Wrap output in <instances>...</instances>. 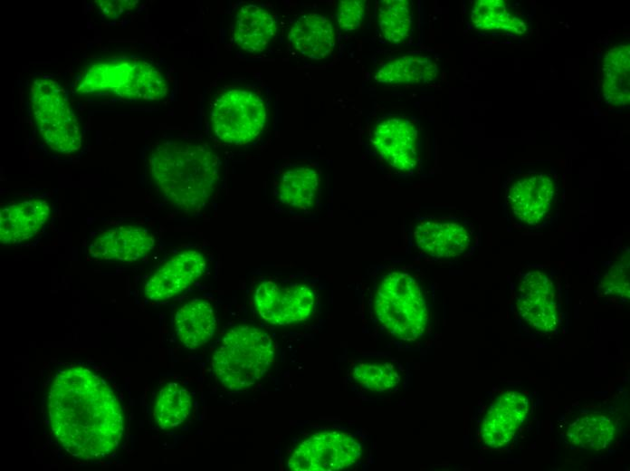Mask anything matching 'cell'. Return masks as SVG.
Wrapping results in <instances>:
<instances>
[{
  "mask_svg": "<svg viewBox=\"0 0 630 471\" xmlns=\"http://www.w3.org/2000/svg\"><path fill=\"white\" fill-rule=\"evenodd\" d=\"M619 430V418L607 409H585L571 417L564 435L571 446L588 450L610 447Z\"/></svg>",
  "mask_w": 630,
  "mask_h": 471,
  "instance_id": "obj_17",
  "label": "cell"
},
{
  "mask_svg": "<svg viewBox=\"0 0 630 471\" xmlns=\"http://www.w3.org/2000/svg\"><path fill=\"white\" fill-rule=\"evenodd\" d=\"M148 172L170 204L185 211H195L215 194L219 180V160L205 144L167 140L152 149Z\"/></svg>",
  "mask_w": 630,
  "mask_h": 471,
  "instance_id": "obj_2",
  "label": "cell"
},
{
  "mask_svg": "<svg viewBox=\"0 0 630 471\" xmlns=\"http://www.w3.org/2000/svg\"><path fill=\"white\" fill-rule=\"evenodd\" d=\"M192 407L190 393L177 382H169L159 390L154 408V418L162 429L182 424Z\"/></svg>",
  "mask_w": 630,
  "mask_h": 471,
  "instance_id": "obj_26",
  "label": "cell"
},
{
  "mask_svg": "<svg viewBox=\"0 0 630 471\" xmlns=\"http://www.w3.org/2000/svg\"><path fill=\"white\" fill-rule=\"evenodd\" d=\"M361 456L360 443L350 434L329 431L302 441L288 460L293 471H335L354 465Z\"/></svg>",
  "mask_w": 630,
  "mask_h": 471,
  "instance_id": "obj_9",
  "label": "cell"
},
{
  "mask_svg": "<svg viewBox=\"0 0 630 471\" xmlns=\"http://www.w3.org/2000/svg\"><path fill=\"white\" fill-rule=\"evenodd\" d=\"M352 376L364 389L377 392L388 390L400 381L398 371L389 362H358L353 367Z\"/></svg>",
  "mask_w": 630,
  "mask_h": 471,
  "instance_id": "obj_28",
  "label": "cell"
},
{
  "mask_svg": "<svg viewBox=\"0 0 630 471\" xmlns=\"http://www.w3.org/2000/svg\"><path fill=\"white\" fill-rule=\"evenodd\" d=\"M319 186L320 178L315 169L309 167L291 168L282 177L278 188L280 201L296 209H310L316 201Z\"/></svg>",
  "mask_w": 630,
  "mask_h": 471,
  "instance_id": "obj_25",
  "label": "cell"
},
{
  "mask_svg": "<svg viewBox=\"0 0 630 471\" xmlns=\"http://www.w3.org/2000/svg\"><path fill=\"white\" fill-rule=\"evenodd\" d=\"M75 91L81 95L110 94L128 100L157 101L167 96L168 85L153 64L138 59L94 62L79 77Z\"/></svg>",
  "mask_w": 630,
  "mask_h": 471,
  "instance_id": "obj_4",
  "label": "cell"
},
{
  "mask_svg": "<svg viewBox=\"0 0 630 471\" xmlns=\"http://www.w3.org/2000/svg\"><path fill=\"white\" fill-rule=\"evenodd\" d=\"M154 236L146 228L120 226L103 231L88 247L94 259L134 262L145 257L154 247Z\"/></svg>",
  "mask_w": 630,
  "mask_h": 471,
  "instance_id": "obj_15",
  "label": "cell"
},
{
  "mask_svg": "<svg viewBox=\"0 0 630 471\" xmlns=\"http://www.w3.org/2000/svg\"><path fill=\"white\" fill-rule=\"evenodd\" d=\"M365 14V1L343 0L338 5L336 19L340 29L354 31L360 26Z\"/></svg>",
  "mask_w": 630,
  "mask_h": 471,
  "instance_id": "obj_30",
  "label": "cell"
},
{
  "mask_svg": "<svg viewBox=\"0 0 630 471\" xmlns=\"http://www.w3.org/2000/svg\"><path fill=\"white\" fill-rule=\"evenodd\" d=\"M274 360L270 335L253 326L228 331L212 358L218 381L230 390H243L261 380Z\"/></svg>",
  "mask_w": 630,
  "mask_h": 471,
  "instance_id": "obj_3",
  "label": "cell"
},
{
  "mask_svg": "<svg viewBox=\"0 0 630 471\" xmlns=\"http://www.w3.org/2000/svg\"><path fill=\"white\" fill-rule=\"evenodd\" d=\"M210 119L213 130L219 139L243 145L261 133L266 120V110L257 94L233 89L217 97Z\"/></svg>",
  "mask_w": 630,
  "mask_h": 471,
  "instance_id": "obj_7",
  "label": "cell"
},
{
  "mask_svg": "<svg viewBox=\"0 0 630 471\" xmlns=\"http://www.w3.org/2000/svg\"><path fill=\"white\" fill-rule=\"evenodd\" d=\"M276 32L272 14L255 5H243L235 16L234 39L243 50L257 53L264 50Z\"/></svg>",
  "mask_w": 630,
  "mask_h": 471,
  "instance_id": "obj_22",
  "label": "cell"
},
{
  "mask_svg": "<svg viewBox=\"0 0 630 471\" xmlns=\"http://www.w3.org/2000/svg\"><path fill=\"white\" fill-rule=\"evenodd\" d=\"M515 303L520 319L530 330L539 334L557 330L561 315L559 292L548 272L536 269L521 274Z\"/></svg>",
  "mask_w": 630,
  "mask_h": 471,
  "instance_id": "obj_8",
  "label": "cell"
},
{
  "mask_svg": "<svg viewBox=\"0 0 630 471\" xmlns=\"http://www.w3.org/2000/svg\"><path fill=\"white\" fill-rule=\"evenodd\" d=\"M530 410V399L522 391L506 390L496 397L484 414L480 433L485 445L492 448L507 446L524 423Z\"/></svg>",
  "mask_w": 630,
  "mask_h": 471,
  "instance_id": "obj_13",
  "label": "cell"
},
{
  "mask_svg": "<svg viewBox=\"0 0 630 471\" xmlns=\"http://www.w3.org/2000/svg\"><path fill=\"white\" fill-rule=\"evenodd\" d=\"M289 39L298 53L311 60L327 57L335 46L331 23L317 14H307L298 18L290 31Z\"/></svg>",
  "mask_w": 630,
  "mask_h": 471,
  "instance_id": "obj_20",
  "label": "cell"
},
{
  "mask_svg": "<svg viewBox=\"0 0 630 471\" xmlns=\"http://www.w3.org/2000/svg\"><path fill=\"white\" fill-rule=\"evenodd\" d=\"M600 86L606 101L625 107L630 101V45L619 43L608 49L601 60Z\"/></svg>",
  "mask_w": 630,
  "mask_h": 471,
  "instance_id": "obj_19",
  "label": "cell"
},
{
  "mask_svg": "<svg viewBox=\"0 0 630 471\" xmlns=\"http://www.w3.org/2000/svg\"><path fill=\"white\" fill-rule=\"evenodd\" d=\"M415 242L422 252L434 258H452L463 255L471 245L472 232L454 219H426L414 231Z\"/></svg>",
  "mask_w": 630,
  "mask_h": 471,
  "instance_id": "obj_16",
  "label": "cell"
},
{
  "mask_svg": "<svg viewBox=\"0 0 630 471\" xmlns=\"http://www.w3.org/2000/svg\"><path fill=\"white\" fill-rule=\"evenodd\" d=\"M51 214L50 204L31 198L9 204L0 211V242L15 245L36 235Z\"/></svg>",
  "mask_w": 630,
  "mask_h": 471,
  "instance_id": "obj_18",
  "label": "cell"
},
{
  "mask_svg": "<svg viewBox=\"0 0 630 471\" xmlns=\"http://www.w3.org/2000/svg\"><path fill=\"white\" fill-rule=\"evenodd\" d=\"M100 13L109 18H117L122 14L130 11L138 4V1L134 0H99L95 2Z\"/></svg>",
  "mask_w": 630,
  "mask_h": 471,
  "instance_id": "obj_31",
  "label": "cell"
},
{
  "mask_svg": "<svg viewBox=\"0 0 630 471\" xmlns=\"http://www.w3.org/2000/svg\"><path fill=\"white\" fill-rule=\"evenodd\" d=\"M411 4L407 0H382L378 3L377 23L383 37L389 43L405 42L412 27Z\"/></svg>",
  "mask_w": 630,
  "mask_h": 471,
  "instance_id": "obj_27",
  "label": "cell"
},
{
  "mask_svg": "<svg viewBox=\"0 0 630 471\" xmlns=\"http://www.w3.org/2000/svg\"><path fill=\"white\" fill-rule=\"evenodd\" d=\"M471 20L478 30L520 36L528 24L515 10L501 0H477L471 9Z\"/></svg>",
  "mask_w": 630,
  "mask_h": 471,
  "instance_id": "obj_24",
  "label": "cell"
},
{
  "mask_svg": "<svg viewBox=\"0 0 630 471\" xmlns=\"http://www.w3.org/2000/svg\"><path fill=\"white\" fill-rule=\"evenodd\" d=\"M553 179L542 172L522 175L507 189L506 201L513 217L526 227L543 224L554 203Z\"/></svg>",
  "mask_w": 630,
  "mask_h": 471,
  "instance_id": "obj_11",
  "label": "cell"
},
{
  "mask_svg": "<svg viewBox=\"0 0 630 471\" xmlns=\"http://www.w3.org/2000/svg\"><path fill=\"white\" fill-rule=\"evenodd\" d=\"M254 304L264 321L274 325H290L306 321L311 315L315 294L305 284L281 286L265 281L255 290Z\"/></svg>",
  "mask_w": 630,
  "mask_h": 471,
  "instance_id": "obj_10",
  "label": "cell"
},
{
  "mask_svg": "<svg viewBox=\"0 0 630 471\" xmlns=\"http://www.w3.org/2000/svg\"><path fill=\"white\" fill-rule=\"evenodd\" d=\"M174 324L179 341L188 349H196L214 336L216 318L208 302L195 298L177 310Z\"/></svg>",
  "mask_w": 630,
  "mask_h": 471,
  "instance_id": "obj_21",
  "label": "cell"
},
{
  "mask_svg": "<svg viewBox=\"0 0 630 471\" xmlns=\"http://www.w3.org/2000/svg\"><path fill=\"white\" fill-rule=\"evenodd\" d=\"M599 289L602 294L609 295L622 301L629 299V255H622L620 260H615L601 279Z\"/></svg>",
  "mask_w": 630,
  "mask_h": 471,
  "instance_id": "obj_29",
  "label": "cell"
},
{
  "mask_svg": "<svg viewBox=\"0 0 630 471\" xmlns=\"http://www.w3.org/2000/svg\"><path fill=\"white\" fill-rule=\"evenodd\" d=\"M205 265V258L199 251H183L166 262L148 280L144 294L152 301L172 298L197 280L204 274Z\"/></svg>",
  "mask_w": 630,
  "mask_h": 471,
  "instance_id": "obj_14",
  "label": "cell"
},
{
  "mask_svg": "<svg viewBox=\"0 0 630 471\" xmlns=\"http://www.w3.org/2000/svg\"><path fill=\"white\" fill-rule=\"evenodd\" d=\"M372 144L383 160L396 170L409 172L418 163V132L406 118L381 120L374 129Z\"/></svg>",
  "mask_w": 630,
  "mask_h": 471,
  "instance_id": "obj_12",
  "label": "cell"
},
{
  "mask_svg": "<svg viewBox=\"0 0 630 471\" xmlns=\"http://www.w3.org/2000/svg\"><path fill=\"white\" fill-rule=\"evenodd\" d=\"M29 101L40 135L52 150L72 154L80 149L81 125L58 82L46 76L34 79L30 85Z\"/></svg>",
  "mask_w": 630,
  "mask_h": 471,
  "instance_id": "obj_6",
  "label": "cell"
},
{
  "mask_svg": "<svg viewBox=\"0 0 630 471\" xmlns=\"http://www.w3.org/2000/svg\"><path fill=\"white\" fill-rule=\"evenodd\" d=\"M437 72L431 56L411 54L387 61L377 72L376 80L385 85L425 84L434 80Z\"/></svg>",
  "mask_w": 630,
  "mask_h": 471,
  "instance_id": "obj_23",
  "label": "cell"
},
{
  "mask_svg": "<svg viewBox=\"0 0 630 471\" xmlns=\"http://www.w3.org/2000/svg\"><path fill=\"white\" fill-rule=\"evenodd\" d=\"M375 314L393 336L413 341L428 324V309L418 282L404 272L387 274L380 282L374 299Z\"/></svg>",
  "mask_w": 630,
  "mask_h": 471,
  "instance_id": "obj_5",
  "label": "cell"
},
{
  "mask_svg": "<svg viewBox=\"0 0 630 471\" xmlns=\"http://www.w3.org/2000/svg\"><path fill=\"white\" fill-rule=\"evenodd\" d=\"M52 433L62 447L81 459L112 453L124 432L121 406L110 386L89 369L60 370L48 394Z\"/></svg>",
  "mask_w": 630,
  "mask_h": 471,
  "instance_id": "obj_1",
  "label": "cell"
}]
</instances>
